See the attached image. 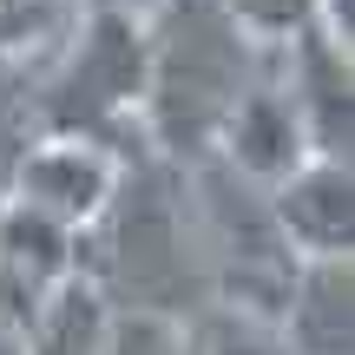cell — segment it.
<instances>
[{
  "label": "cell",
  "mask_w": 355,
  "mask_h": 355,
  "mask_svg": "<svg viewBox=\"0 0 355 355\" xmlns=\"http://www.w3.org/2000/svg\"><path fill=\"white\" fill-rule=\"evenodd\" d=\"M257 86V40L224 13V0H158L145 13V92L139 119L178 165H204L217 132Z\"/></svg>",
  "instance_id": "obj_1"
},
{
  "label": "cell",
  "mask_w": 355,
  "mask_h": 355,
  "mask_svg": "<svg viewBox=\"0 0 355 355\" xmlns=\"http://www.w3.org/2000/svg\"><path fill=\"white\" fill-rule=\"evenodd\" d=\"M92 224H105V250L86 277L99 283V296L112 309H165V316H184V309L211 303V277H204V257H191L171 178L119 171V191L105 198V211Z\"/></svg>",
  "instance_id": "obj_2"
},
{
  "label": "cell",
  "mask_w": 355,
  "mask_h": 355,
  "mask_svg": "<svg viewBox=\"0 0 355 355\" xmlns=\"http://www.w3.org/2000/svg\"><path fill=\"white\" fill-rule=\"evenodd\" d=\"M139 92H145V20L92 7L86 40L73 46L66 73L46 92V132L105 139L125 112H139Z\"/></svg>",
  "instance_id": "obj_3"
},
{
  "label": "cell",
  "mask_w": 355,
  "mask_h": 355,
  "mask_svg": "<svg viewBox=\"0 0 355 355\" xmlns=\"http://www.w3.org/2000/svg\"><path fill=\"white\" fill-rule=\"evenodd\" d=\"M119 171H125V165L105 152V139H86V132H46V139H26L7 198L60 217L66 230H92V217H99L105 198L119 191Z\"/></svg>",
  "instance_id": "obj_4"
},
{
  "label": "cell",
  "mask_w": 355,
  "mask_h": 355,
  "mask_svg": "<svg viewBox=\"0 0 355 355\" xmlns=\"http://www.w3.org/2000/svg\"><path fill=\"white\" fill-rule=\"evenodd\" d=\"M277 230L290 237L296 257H349L355 243V184H349V158H322L309 152L296 171H283L263 191Z\"/></svg>",
  "instance_id": "obj_5"
},
{
  "label": "cell",
  "mask_w": 355,
  "mask_h": 355,
  "mask_svg": "<svg viewBox=\"0 0 355 355\" xmlns=\"http://www.w3.org/2000/svg\"><path fill=\"white\" fill-rule=\"evenodd\" d=\"M211 158H224L237 178H250V184H263V191L277 184L283 171H296L309 158V132H303V119H296L290 92L270 86V79H257V86L237 99V112L224 119Z\"/></svg>",
  "instance_id": "obj_6"
},
{
  "label": "cell",
  "mask_w": 355,
  "mask_h": 355,
  "mask_svg": "<svg viewBox=\"0 0 355 355\" xmlns=\"http://www.w3.org/2000/svg\"><path fill=\"white\" fill-rule=\"evenodd\" d=\"M296 53L290 73V105L309 132V152L322 158H349V46L329 33V26H303L296 40H283Z\"/></svg>",
  "instance_id": "obj_7"
},
{
  "label": "cell",
  "mask_w": 355,
  "mask_h": 355,
  "mask_svg": "<svg viewBox=\"0 0 355 355\" xmlns=\"http://www.w3.org/2000/svg\"><path fill=\"white\" fill-rule=\"evenodd\" d=\"M283 349L290 355H349L355 322H349V257H303L290 296H283Z\"/></svg>",
  "instance_id": "obj_8"
},
{
  "label": "cell",
  "mask_w": 355,
  "mask_h": 355,
  "mask_svg": "<svg viewBox=\"0 0 355 355\" xmlns=\"http://www.w3.org/2000/svg\"><path fill=\"white\" fill-rule=\"evenodd\" d=\"M105 329H112V303L99 296V283L86 270L60 283L26 322V355H99Z\"/></svg>",
  "instance_id": "obj_9"
},
{
  "label": "cell",
  "mask_w": 355,
  "mask_h": 355,
  "mask_svg": "<svg viewBox=\"0 0 355 355\" xmlns=\"http://www.w3.org/2000/svg\"><path fill=\"white\" fill-rule=\"evenodd\" d=\"M178 355H290L283 329L243 303H198L178 316Z\"/></svg>",
  "instance_id": "obj_10"
},
{
  "label": "cell",
  "mask_w": 355,
  "mask_h": 355,
  "mask_svg": "<svg viewBox=\"0 0 355 355\" xmlns=\"http://www.w3.org/2000/svg\"><path fill=\"white\" fill-rule=\"evenodd\" d=\"M224 13L257 46H283V40H296L303 26H316L322 0H224Z\"/></svg>",
  "instance_id": "obj_11"
},
{
  "label": "cell",
  "mask_w": 355,
  "mask_h": 355,
  "mask_svg": "<svg viewBox=\"0 0 355 355\" xmlns=\"http://www.w3.org/2000/svg\"><path fill=\"white\" fill-rule=\"evenodd\" d=\"M99 355H178V316L165 309H112Z\"/></svg>",
  "instance_id": "obj_12"
},
{
  "label": "cell",
  "mask_w": 355,
  "mask_h": 355,
  "mask_svg": "<svg viewBox=\"0 0 355 355\" xmlns=\"http://www.w3.org/2000/svg\"><path fill=\"white\" fill-rule=\"evenodd\" d=\"M0 355H26V322L7 309V296H0Z\"/></svg>",
  "instance_id": "obj_13"
},
{
  "label": "cell",
  "mask_w": 355,
  "mask_h": 355,
  "mask_svg": "<svg viewBox=\"0 0 355 355\" xmlns=\"http://www.w3.org/2000/svg\"><path fill=\"white\" fill-rule=\"evenodd\" d=\"M92 7H112V13H139V20H145V13H152L158 0H92Z\"/></svg>",
  "instance_id": "obj_14"
}]
</instances>
